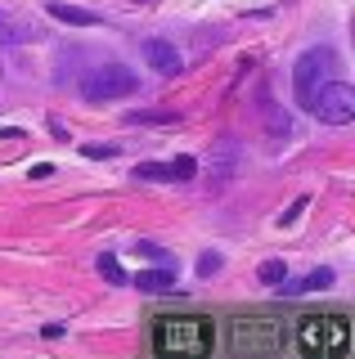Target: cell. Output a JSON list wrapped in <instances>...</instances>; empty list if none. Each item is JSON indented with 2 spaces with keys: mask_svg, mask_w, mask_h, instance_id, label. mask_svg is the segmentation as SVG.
Segmentation results:
<instances>
[{
  "mask_svg": "<svg viewBox=\"0 0 355 359\" xmlns=\"http://www.w3.org/2000/svg\"><path fill=\"white\" fill-rule=\"evenodd\" d=\"M333 72H337V54H333L328 45H310V50L302 54V59L293 63V95H297V104H302V108H310L315 90L324 86Z\"/></svg>",
  "mask_w": 355,
  "mask_h": 359,
  "instance_id": "obj_4",
  "label": "cell"
},
{
  "mask_svg": "<svg viewBox=\"0 0 355 359\" xmlns=\"http://www.w3.org/2000/svg\"><path fill=\"white\" fill-rule=\"evenodd\" d=\"M261 121H265V130H270L274 140H288V135H293V117H288L279 104H270V99L261 104Z\"/></svg>",
  "mask_w": 355,
  "mask_h": 359,
  "instance_id": "obj_11",
  "label": "cell"
},
{
  "mask_svg": "<svg viewBox=\"0 0 355 359\" xmlns=\"http://www.w3.org/2000/svg\"><path fill=\"white\" fill-rule=\"evenodd\" d=\"M324 287H333V269L324 265V269H310L306 278H297V283H274V292L279 297H306V292H324Z\"/></svg>",
  "mask_w": 355,
  "mask_h": 359,
  "instance_id": "obj_9",
  "label": "cell"
},
{
  "mask_svg": "<svg viewBox=\"0 0 355 359\" xmlns=\"http://www.w3.org/2000/svg\"><path fill=\"white\" fill-rule=\"evenodd\" d=\"M126 121H130V126H140V121H144V126H171V121H180V112H175V108H149V112H126Z\"/></svg>",
  "mask_w": 355,
  "mask_h": 359,
  "instance_id": "obj_12",
  "label": "cell"
},
{
  "mask_svg": "<svg viewBox=\"0 0 355 359\" xmlns=\"http://www.w3.org/2000/svg\"><path fill=\"white\" fill-rule=\"evenodd\" d=\"M310 112H315L324 126H351L355 121V90L347 81H328L315 90V99H310Z\"/></svg>",
  "mask_w": 355,
  "mask_h": 359,
  "instance_id": "obj_5",
  "label": "cell"
},
{
  "mask_svg": "<svg viewBox=\"0 0 355 359\" xmlns=\"http://www.w3.org/2000/svg\"><path fill=\"white\" fill-rule=\"evenodd\" d=\"M306 202H310V198H297L293 207H288V216H279V224H293V220H297V216H302V211H306Z\"/></svg>",
  "mask_w": 355,
  "mask_h": 359,
  "instance_id": "obj_21",
  "label": "cell"
},
{
  "mask_svg": "<svg viewBox=\"0 0 355 359\" xmlns=\"http://www.w3.org/2000/svg\"><path fill=\"white\" fill-rule=\"evenodd\" d=\"M18 135H23L18 126H0V140H18Z\"/></svg>",
  "mask_w": 355,
  "mask_h": 359,
  "instance_id": "obj_24",
  "label": "cell"
},
{
  "mask_svg": "<svg viewBox=\"0 0 355 359\" xmlns=\"http://www.w3.org/2000/svg\"><path fill=\"white\" fill-rule=\"evenodd\" d=\"M239 162H243V144L234 135L216 140L212 144V162H207V189H212V194H225V189L234 184V175H239Z\"/></svg>",
  "mask_w": 355,
  "mask_h": 359,
  "instance_id": "obj_6",
  "label": "cell"
},
{
  "mask_svg": "<svg viewBox=\"0 0 355 359\" xmlns=\"http://www.w3.org/2000/svg\"><path fill=\"white\" fill-rule=\"evenodd\" d=\"M135 287L149 292V297H166V292H180V278H175L171 265H158V269H140Z\"/></svg>",
  "mask_w": 355,
  "mask_h": 359,
  "instance_id": "obj_8",
  "label": "cell"
},
{
  "mask_svg": "<svg viewBox=\"0 0 355 359\" xmlns=\"http://www.w3.org/2000/svg\"><path fill=\"white\" fill-rule=\"evenodd\" d=\"M144 63H149V72H158V76H180L185 72V59H180V50H175L171 41H162V36H153V41H144Z\"/></svg>",
  "mask_w": 355,
  "mask_h": 359,
  "instance_id": "obj_7",
  "label": "cell"
},
{
  "mask_svg": "<svg viewBox=\"0 0 355 359\" xmlns=\"http://www.w3.org/2000/svg\"><path fill=\"white\" fill-rule=\"evenodd\" d=\"M166 171H171V180H194L198 175V162H194V157H175V162H166Z\"/></svg>",
  "mask_w": 355,
  "mask_h": 359,
  "instance_id": "obj_16",
  "label": "cell"
},
{
  "mask_svg": "<svg viewBox=\"0 0 355 359\" xmlns=\"http://www.w3.org/2000/svg\"><path fill=\"white\" fill-rule=\"evenodd\" d=\"M130 5H153V0H130Z\"/></svg>",
  "mask_w": 355,
  "mask_h": 359,
  "instance_id": "obj_25",
  "label": "cell"
},
{
  "mask_svg": "<svg viewBox=\"0 0 355 359\" xmlns=\"http://www.w3.org/2000/svg\"><path fill=\"white\" fill-rule=\"evenodd\" d=\"M140 90V72H130L126 63H104L81 72V99L86 104H113V99H130Z\"/></svg>",
  "mask_w": 355,
  "mask_h": 359,
  "instance_id": "obj_3",
  "label": "cell"
},
{
  "mask_svg": "<svg viewBox=\"0 0 355 359\" xmlns=\"http://www.w3.org/2000/svg\"><path fill=\"white\" fill-rule=\"evenodd\" d=\"M351 346V323L347 314H306L297 319V351L310 359H324V355H347Z\"/></svg>",
  "mask_w": 355,
  "mask_h": 359,
  "instance_id": "obj_2",
  "label": "cell"
},
{
  "mask_svg": "<svg viewBox=\"0 0 355 359\" xmlns=\"http://www.w3.org/2000/svg\"><path fill=\"white\" fill-rule=\"evenodd\" d=\"M130 180H171V171H166V162H140Z\"/></svg>",
  "mask_w": 355,
  "mask_h": 359,
  "instance_id": "obj_15",
  "label": "cell"
},
{
  "mask_svg": "<svg viewBox=\"0 0 355 359\" xmlns=\"http://www.w3.org/2000/svg\"><path fill=\"white\" fill-rule=\"evenodd\" d=\"M99 274H104L108 283H126V269H121V261H117L113 252H104V256H99Z\"/></svg>",
  "mask_w": 355,
  "mask_h": 359,
  "instance_id": "obj_14",
  "label": "cell"
},
{
  "mask_svg": "<svg viewBox=\"0 0 355 359\" xmlns=\"http://www.w3.org/2000/svg\"><path fill=\"white\" fill-rule=\"evenodd\" d=\"M216 323L203 314H162L153 319V351L158 355H212Z\"/></svg>",
  "mask_w": 355,
  "mask_h": 359,
  "instance_id": "obj_1",
  "label": "cell"
},
{
  "mask_svg": "<svg viewBox=\"0 0 355 359\" xmlns=\"http://www.w3.org/2000/svg\"><path fill=\"white\" fill-rule=\"evenodd\" d=\"M14 41H27V36H18V27H14L5 14H0V45H14Z\"/></svg>",
  "mask_w": 355,
  "mask_h": 359,
  "instance_id": "obj_20",
  "label": "cell"
},
{
  "mask_svg": "<svg viewBox=\"0 0 355 359\" xmlns=\"http://www.w3.org/2000/svg\"><path fill=\"white\" fill-rule=\"evenodd\" d=\"M220 265H225V256H220V252H203V256H198V278L220 274Z\"/></svg>",
  "mask_w": 355,
  "mask_h": 359,
  "instance_id": "obj_17",
  "label": "cell"
},
{
  "mask_svg": "<svg viewBox=\"0 0 355 359\" xmlns=\"http://www.w3.org/2000/svg\"><path fill=\"white\" fill-rule=\"evenodd\" d=\"M135 252H140V256H149V261H158V265H171V256H166V247L149 243V238H140V243H135Z\"/></svg>",
  "mask_w": 355,
  "mask_h": 359,
  "instance_id": "obj_18",
  "label": "cell"
},
{
  "mask_svg": "<svg viewBox=\"0 0 355 359\" xmlns=\"http://www.w3.org/2000/svg\"><path fill=\"white\" fill-rule=\"evenodd\" d=\"M41 332H46L50 341H59V337H63V323H46V328H41Z\"/></svg>",
  "mask_w": 355,
  "mask_h": 359,
  "instance_id": "obj_23",
  "label": "cell"
},
{
  "mask_svg": "<svg viewBox=\"0 0 355 359\" xmlns=\"http://www.w3.org/2000/svg\"><path fill=\"white\" fill-rule=\"evenodd\" d=\"M81 153H86V157H95V162H99V157L108 162V157H117V144H81Z\"/></svg>",
  "mask_w": 355,
  "mask_h": 359,
  "instance_id": "obj_19",
  "label": "cell"
},
{
  "mask_svg": "<svg viewBox=\"0 0 355 359\" xmlns=\"http://www.w3.org/2000/svg\"><path fill=\"white\" fill-rule=\"evenodd\" d=\"M257 278H261L265 287H274V283H283V278H288V265H283V261H261Z\"/></svg>",
  "mask_w": 355,
  "mask_h": 359,
  "instance_id": "obj_13",
  "label": "cell"
},
{
  "mask_svg": "<svg viewBox=\"0 0 355 359\" xmlns=\"http://www.w3.org/2000/svg\"><path fill=\"white\" fill-rule=\"evenodd\" d=\"M50 18L68 22V27H99V14L95 9H81V5H63V0H50Z\"/></svg>",
  "mask_w": 355,
  "mask_h": 359,
  "instance_id": "obj_10",
  "label": "cell"
},
{
  "mask_svg": "<svg viewBox=\"0 0 355 359\" xmlns=\"http://www.w3.org/2000/svg\"><path fill=\"white\" fill-rule=\"evenodd\" d=\"M46 175H54L50 162H36V166H32V180H46Z\"/></svg>",
  "mask_w": 355,
  "mask_h": 359,
  "instance_id": "obj_22",
  "label": "cell"
}]
</instances>
